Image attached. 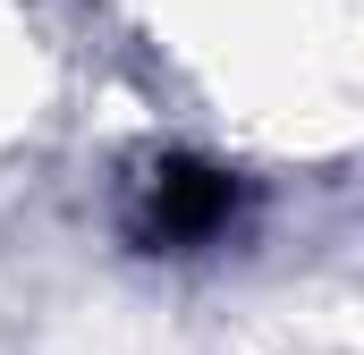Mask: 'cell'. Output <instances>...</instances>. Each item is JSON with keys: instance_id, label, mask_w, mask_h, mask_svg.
Returning a JSON list of instances; mask_svg holds the SVG:
<instances>
[{"instance_id": "cell-1", "label": "cell", "mask_w": 364, "mask_h": 355, "mask_svg": "<svg viewBox=\"0 0 364 355\" xmlns=\"http://www.w3.org/2000/svg\"><path fill=\"white\" fill-rule=\"evenodd\" d=\"M229 212H237L229 170L170 161V170H153V195H144V237H153V246H195V237H212Z\"/></svg>"}]
</instances>
